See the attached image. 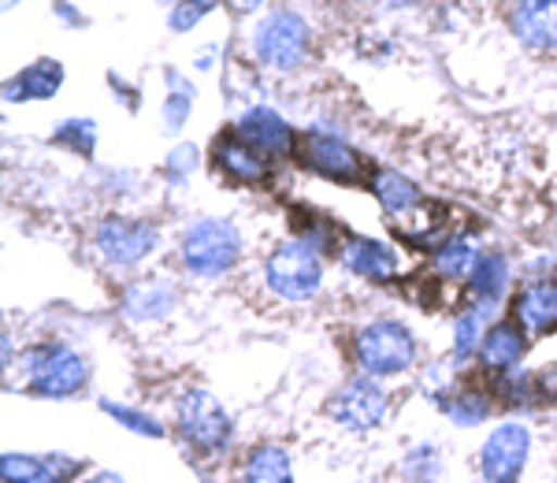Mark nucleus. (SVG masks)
Listing matches in <instances>:
<instances>
[{
  "label": "nucleus",
  "instance_id": "f257e3e1",
  "mask_svg": "<svg viewBox=\"0 0 557 483\" xmlns=\"http://www.w3.org/2000/svg\"><path fill=\"white\" fill-rule=\"evenodd\" d=\"M178 257H183L186 272L197 275V280H223L242 261V231L235 227V220L223 216L194 220L183 231Z\"/></svg>",
  "mask_w": 557,
  "mask_h": 483
},
{
  "label": "nucleus",
  "instance_id": "39448f33",
  "mask_svg": "<svg viewBox=\"0 0 557 483\" xmlns=\"http://www.w3.org/2000/svg\"><path fill=\"white\" fill-rule=\"evenodd\" d=\"M264 283L283 301H312L323 286V261L301 238H286L268 253Z\"/></svg>",
  "mask_w": 557,
  "mask_h": 483
},
{
  "label": "nucleus",
  "instance_id": "f704fd0d",
  "mask_svg": "<svg viewBox=\"0 0 557 483\" xmlns=\"http://www.w3.org/2000/svg\"><path fill=\"white\" fill-rule=\"evenodd\" d=\"M89 483H127V480H123L120 472H97V476L89 480Z\"/></svg>",
  "mask_w": 557,
  "mask_h": 483
},
{
  "label": "nucleus",
  "instance_id": "0eeeda50",
  "mask_svg": "<svg viewBox=\"0 0 557 483\" xmlns=\"http://www.w3.org/2000/svg\"><path fill=\"white\" fill-rule=\"evenodd\" d=\"M94 249L112 268H138L160 249V227L138 216H104L94 227Z\"/></svg>",
  "mask_w": 557,
  "mask_h": 483
},
{
  "label": "nucleus",
  "instance_id": "9b49d317",
  "mask_svg": "<svg viewBox=\"0 0 557 483\" xmlns=\"http://www.w3.org/2000/svg\"><path fill=\"white\" fill-rule=\"evenodd\" d=\"M235 131L253 149H260L268 160L294 157L301 149L298 134H294V127H290V120H283V115H278L275 109H268V104H249V109L238 115Z\"/></svg>",
  "mask_w": 557,
  "mask_h": 483
},
{
  "label": "nucleus",
  "instance_id": "5701e85b",
  "mask_svg": "<svg viewBox=\"0 0 557 483\" xmlns=\"http://www.w3.org/2000/svg\"><path fill=\"white\" fill-rule=\"evenodd\" d=\"M164 83H168V97L160 104V123H164V134L175 138V134L186 131V120H190L197 101V86L178 67H164Z\"/></svg>",
  "mask_w": 557,
  "mask_h": 483
},
{
  "label": "nucleus",
  "instance_id": "20e7f679",
  "mask_svg": "<svg viewBox=\"0 0 557 483\" xmlns=\"http://www.w3.org/2000/svg\"><path fill=\"white\" fill-rule=\"evenodd\" d=\"M253 57L272 71H298L309 60L312 26L294 8H275L253 26Z\"/></svg>",
  "mask_w": 557,
  "mask_h": 483
},
{
  "label": "nucleus",
  "instance_id": "a878e982",
  "mask_svg": "<svg viewBox=\"0 0 557 483\" xmlns=\"http://www.w3.org/2000/svg\"><path fill=\"white\" fill-rule=\"evenodd\" d=\"M443 413L450 424L457 428H480V424H487L491 420V409H494V401L487 391H480V387H461V391H450L443 401Z\"/></svg>",
  "mask_w": 557,
  "mask_h": 483
},
{
  "label": "nucleus",
  "instance_id": "423d86ee",
  "mask_svg": "<svg viewBox=\"0 0 557 483\" xmlns=\"http://www.w3.org/2000/svg\"><path fill=\"white\" fill-rule=\"evenodd\" d=\"M175 424L178 435L201 454H220L227 450L231 443V413L223 409V401L212 395V391L190 387L183 391L175 401Z\"/></svg>",
  "mask_w": 557,
  "mask_h": 483
},
{
  "label": "nucleus",
  "instance_id": "b1692460",
  "mask_svg": "<svg viewBox=\"0 0 557 483\" xmlns=\"http://www.w3.org/2000/svg\"><path fill=\"white\" fill-rule=\"evenodd\" d=\"M491 306H469L457 312L454 320V354L450 361L457 369H465V364L472 361V357H480V346H483V335H487L491 327Z\"/></svg>",
  "mask_w": 557,
  "mask_h": 483
},
{
  "label": "nucleus",
  "instance_id": "bb28decb",
  "mask_svg": "<svg viewBox=\"0 0 557 483\" xmlns=\"http://www.w3.org/2000/svg\"><path fill=\"white\" fill-rule=\"evenodd\" d=\"M101 406V413H108L112 420H120L127 432H134V435H146V439H164V432L168 428L160 424L157 417H149L146 409H134V406H123V401H112V398H101L97 401Z\"/></svg>",
  "mask_w": 557,
  "mask_h": 483
},
{
  "label": "nucleus",
  "instance_id": "cd10ccee",
  "mask_svg": "<svg viewBox=\"0 0 557 483\" xmlns=\"http://www.w3.org/2000/svg\"><path fill=\"white\" fill-rule=\"evenodd\" d=\"M494 395L506 406H532V398H539V375L528 369H509L494 375Z\"/></svg>",
  "mask_w": 557,
  "mask_h": 483
},
{
  "label": "nucleus",
  "instance_id": "a211bd4d",
  "mask_svg": "<svg viewBox=\"0 0 557 483\" xmlns=\"http://www.w3.org/2000/svg\"><path fill=\"white\" fill-rule=\"evenodd\" d=\"M178 290L168 280H138L123 290L120 312L131 324H149V320H164L175 309Z\"/></svg>",
  "mask_w": 557,
  "mask_h": 483
},
{
  "label": "nucleus",
  "instance_id": "393cba45",
  "mask_svg": "<svg viewBox=\"0 0 557 483\" xmlns=\"http://www.w3.org/2000/svg\"><path fill=\"white\" fill-rule=\"evenodd\" d=\"M480 257L483 253L475 249L472 238L450 235V238L438 242L435 257H431V268H435V275L443 283H461V280H469V275H472V268H475V261H480Z\"/></svg>",
  "mask_w": 557,
  "mask_h": 483
},
{
  "label": "nucleus",
  "instance_id": "4be33fe9",
  "mask_svg": "<svg viewBox=\"0 0 557 483\" xmlns=\"http://www.w3.org/2000/svg\"><path fill=\"white\" fill-rule=\"evenodd\" d=\"M242 483H294L290 454L278 443H257L242 461Z\"/></svg>",
  "mask_w": 557,
  "mask_h": 483
},
{
  "label": "nucleus",
  "instance_id": "c756f323",
  "mask_svg": "<svg viewBox=\"0 0 557 483\" xmlns=\"http://www.w3.org/2000/svg\"><path fill=\"white\" fill-rule=\"evenodd\" d=\"M197 164H201V149L194 146V141H183V146H175L172 153L164 160V178L172 186H183L186 178L197 172Z\"/></svg>",
  "mask_w": 557,
  "mask_h": 483
},
{
  "label": "nucleus",
  "instance_id": "2f4dec72",
  "mask_svg": "<svg viewBox=\"0 0 557 483\" xmlns=\"http://www.w3.org/2000/svg\"><path fill=\"white\" fill-rule=\"evenodd\" d=\"M212 8L215 4H175L172 12H168V26H172L175 34H186V30H194V26L201 23Z\"/></svg>",
  "mask_w": 557,
  "mask_h": 483
},
{
  "label": "nucleus",
  "instance_id": "9d476101",
  "mask_svg": "<svg viewBox=\"0 0 557 483\" xmlns=\"http://www.w3.org/2000/svg\"><path fill=\"white\" fill-rule=\"evenodd\" d=\"M327 413L335 424H343L346 432H372L383 424L386 417V391L372 375H354L343 387L331 395Z\"/></svg>",
  "mask_w": 557,
  "mask_h": 483
},
{
  "label": "nucleus",
  "instance_id": "7c9ffc66",
  "mask_svg": "<svg viewBox=\"0 0 557 483\" xmlns=\"http://www.w3.org/2000/svg\"><path fill=\"white\" fill-rule=\"evenodd\" d=\"M406 476L417 483H435L438 480V450L435 446H417L406 458Z\"/></svg>",
  "mask_w": 557,
  "mask_h": 483
},
{
  "label": "nucleus",
  "instance_id": "72a5a7b5",
  "mask_svg": "<svg viewBox=\"0 0 557 483\" xmlns=\"http://www.w3.org/2000/svg\"><path fill=\"white\" fill-rule=\"evenodd\" d=\"M215 57H220V45H205V49L194 57V67H197V71H212Z\"/></svg>",
  "mask_w": 557,
  "mask_h": 483
},
{
  "label": "nucleus",
  "instance_id": "6ab92c4d",
  "mask_svg": "<svg viewBox=\"0 0 557 483\" xmlns=\"http://www.w3.org/2000/svg\"><path fill=\"white\" fill-rule=\"evenodd\" d=\"M509 26L528 49H557V0H524L509 12Z\"/></svg>",
  "mask_w": 557,
  "mask_h": 483
},
{
  "label": "nucleus",
  "instance_id": "f8f14e48",
  "mask_svg": "<svg viewBox=\"0 0 557 483\" xmlns=\"http://www.w3.org/2000/svg\"><path fill=\"white\" fill-rule=\"evenodd\" d=\"M343 268L349 275L364 283H394V275L401 272V257L391 242H380V238H368V235H346L343 246Z\"/></svg>",
  "mask_w": 557,
  "mask_h": 483
},
{
  "label": "nucleus",
  "instance_id": "ddd939ff",
  "mask_svg": "<svg viewBox=\"0 0 557 483\" xmlns=\"http://www.w3.org/2000/svg\"><path fill=\"white\" fill-rule=\"evenodd\" d=\"M212 160H215V172L238 186H260L272 175V160L249 146L238 131H227L212 141Z\"/></svg>",
  "mask_w": 557,
  "mask_h": 483
},
{
  "label": "nucleus",
  "instance_id": "f3484780",
  "mask_svg": "<svg viewBox=\"0 0 557 483\" xmlns=\"http://www.w3.org/2000/svg\"><path fill=\"white\" fill-rule=\"evenodd\" d=\"M513 317L528 335H554L557 331V280H535L520 286L513 298Z\"/></svg>",
  "mask_w": 557,
  "mask_h": 483
},
{
  "label": "nucleus",
  "instance_id": "f03ea898",
  "mask_svg": "<svg viewBox=\"0 0 557 483\" xmlns=\"http://www.w3.org/2000/svg\"><path fill=\"white\" fill-rule=\"evenodd\" d=\"M354 361L361 375L386 380V375H401L417 364V338L409 324L394 317L372 320L354 335Z\"/></svg>",
  "mask_w": 557,
  "mask_h": 483
},
{
  "label": "nucleus",
  "instance_id": "aec40b11",
  "mask_svg": "<svg viewBox=\"0 0 557 483\" xmlns=\"http://www.w3.org/2000/svg\"><path fill=\"white\" fill-rule=\"evenodd\" d=\"M509 280H513V268H509V257L498 253V249H487V253L475 261L472 275L465 280V290H469L472 306H498L509 290Z\"/></svg>",
  "mask_w": 557,
  "mask_h": 483
},
{
  "label": "nucleus",
  "instance_id": "1a4fd4ad",
  "mask_svg": "<svg viewBox=\"0 0 557 483\" xmlns=\"http://www.w3.org/2000/svg\"><path fill=\"white\" fill-rule=\"evenodd\" d=\"M532 454V428L524 420H506L491 428L480 446V476L483 483H520Z\"/></svg>",
  "mask_w": 557,
  "mask_h": 483
},
{
  "label": "nucleus",
  "instance_id": "473e14b6",
  "mask_svg": "<svg viewBox=\"0 0 557 483\" xmlns=\"http://www.w3.org/2000/svg\"><path fill=\"white\" fill-rule=\"evenodd\" d=\"M108 86L115 89V97H120V101L127 104L131 112H138V86H127L120 75H108Z\"/></svg>",
  "mask_w": 557,
  "mask_h": 483
},
{
  "label": "nucleus",
  "instance_id": "7ed1b4c3",
  "mask_svg": "<svg viewBox=\"0 0 557 483\" xmlns=\"http://www.w3.org/2000/svg\"><path fill=\"white\" fill-rule=\"evenodd\" d=\"M26 391L38 398H71L89 383V364L67 343H38L23 357Z\"/></svg>",
  "mask_w": 557,
  "mask_h": 483
},
{
  "label": "nucleus",
  "instance_id": "6e6552de",
  "mask_svg": "<svg viewBox=\"0 0 557 483\" xmlns=\"http://www.w3.org/2000/svg\"><path fill=\"white\" fill-rule=\"evenodd\" d=\"M301 164L309 172H317L320 178H331V183L343 186H368L372 183V164L349 146L338 134H323V131H309L301 138Z\"/></svg>",
  "mask_w": 557,
  "mask_h": 483
},
{
  "label": "nucleus",
  "instance_id": "2eb2a0df",
  "mask_svg": "<svg viewBox=\"0 0 557 483\" xmlns=\"http://www.w3.org/2000/svg\"><path fill=\"white\" fill-rule=\"evenodd\" d=\"M368 190L375 194V201L383 205V212L398 223V227H406V223L424 209V190H420L409 175L394 172V168H375Z\"/></svg>",
  "mask_w": 557,
  "mask_h": 483
},
{
  "label": "nucleus",
  "instance_id": "4468645a",
  "mask_svg": "<svg viewBox=\"0 0 557 483\" xmlns=\"http://www.w3.org/2000/svg\"><path fill=\"white\" fill-rule=\"evenodd\" d=\"M83 461L67 454H4L0 480L4 483H71Z\"/></svg>",
  "mask_w": 557,
  "mask_h": 483
},
{
  "label": "nucleus",
  "instance_id": "c85d7f7f",
  "mask_svg": "<svg viewBox=\"0 0 557 483\" xmlns=\"http://www.w3.org/2000/svg\"><path fill=\"white\" fill-rule=\"evenodd\" d=\"M57 141L64 149H71L75 157H86L89 160V157L97 153V123L86 120V115H83V120H64L57 127Z\"/></svg>",
  "mask_w": 557,
  "mask_h": 483
},
{
  "label": "nucleus",
  "instance_id": "412c9836",
  "mask_svg": "<svg viewBox=\"0 0 557 483\" xmlns=\"http://www.w3.org/2000/svg\"><path fill=\"white\" fill-rule=\"evenodd\" d=\"M64 86V67L57 60H38V64L23 67L15 78L4 83V101L8 104H26V101H49Z\"/></svg>",
  "mask_w": 557,
  "mask_h": 483
},
{
  "label": "nucleus",
  "instance_id": "dca6fc26",
  "mask_svg": "<svg viewBox=\"0 0 557 483\" xmlns=\"http://www.w3.org/2000/svg\"><path fill=\"white\" fill-rule=\"evenodd\" d=\"M528 354V331L520 324L517 317H506V320H494L483 335V346H480V361L483 369L502 375L509 369H517Z\"/></svg>",
  "mask_w": 557,
  "mask_h": 483
}]
</instances>
